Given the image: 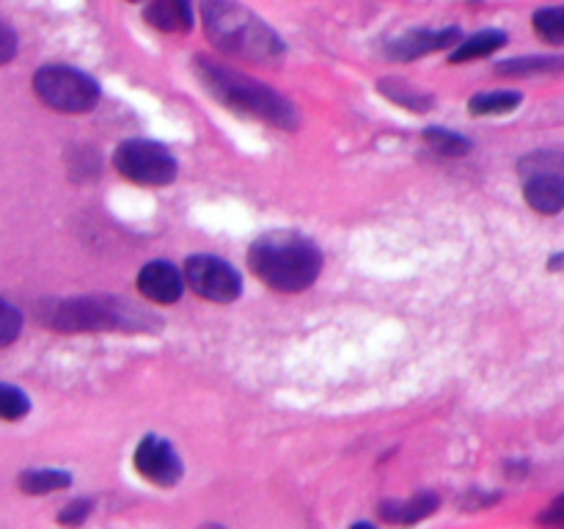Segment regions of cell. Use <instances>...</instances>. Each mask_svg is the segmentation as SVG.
<instances>
[{
    "mask_svg": "<svg viewBox=\"0 0 564 529\" xmlns=\"http://www.w3.org/2000/svg\"><path fill=\"white\" fill-rule=\"evenodd\" d=\"M193 75L198 77L204 91L215 102L226 105L235 114L251 116V119L264 121V125L279 127V130H297L295 105L268 83L257 80L246 72L231 69V66L207 58V55L193 58Z\"/></svg>",
    "mask_w": 564,
    "mask_h": 529,
    "instance_id": "obj_1",
    "label": "cell"
},
{
    "mask_svg": "<svg viewBox=\"0 0 564 529\" xmlns=\"http://www.w3.org/2000/svg\"><path fill=\"white\" fill-rule=\"evenodd\" d=\"M202 28L209 42L231 58L251 64H279L286 44L268 22L237 0H202Z\"/></svg>",
    "mask_w": 564,
    "mask_h": 529,
    "instance_id": "obj_2",
    "label": "cell"
},
{
    "mask_svg": "<svg viewBox=\"0 0 564 529\" xmlns=\"http://www.w3.org/2000/svg\"><path fill=\"white\" fill-rule=\"evenodd\" d=\"M248 264L270 290L303 292L317 281L323 270V253L308 237L290 229H275L251 242Z\"/></svg>",
    "mask_w": 564,
    "mask_h": 529,
    "instance_id": "obj_3",
    "label": "cell"
},
{
    "mask_svg": "<svg viewBox=\"0 0 564 529\" xmlns=\"http://www.w3.org/2000/svg\"><path fill=\"white\" fill-rule=\"evenodd\" d=\"M47 325L58 334H99V331L147 328L149 320L119 298L83 295L55 303L47 312Z\"/></svg>",
    "mask_w": 564,
    "mask_h": 529,
    "instance_id": "obj_4",
    "label": "cell"
},
{
    "mask_svg": "<svg viewBox=\"0 0 564 529\" xmlns=\"http://www.w3.org/2000/svg\"><path fill=\"white\" fill-rule=\"evenodd\" d=\"M33 91L55 114H88L99 102V83L66 64H47L33 75Z\"/></svg>",
    "mask_w": 564,
    "mask_h": 529,
    "instance_id": "obj_5",
    "label": "cell"
},
{
    "mask_svg": "<svg viewBox=\"0 0 564 529\" xmlns=\"http://www.w3.org/2000/svg\"><path fill=\"white\" fill-rule=\"evenodd\" d=\"M113 169L135 185L160 187L176 180V160L163 143L130 138L113 152Z\"/></svg>",
    "mask_w": 564,
    "mask_h": 529,
    "instance_id": "obj_6",
    "label": "cell"
},
{
    "mask_svg": "<svg viewBox=\"0 0 564 529\" xmlns=\"http://www.w3.org/2000/svg\"><path fill=\"white\" fill-rule=\"evenodd\" d=\"M185 284L209 303H231L242 292L240 273L226 259L209 257V253L187 259Z\"/></svg>",
    "mask_w": 564,
    "mask_h": 529,
    "instance_id": "obj_7",
    "label": "cell"
},
{
    "mask_svg": "<svg viewBox=\"0 0 564 529\" xmlns=\"http://www.w3.org/2000/svg\"><path fill=\"white\" fill-rule=\"evenodd\" d=\"M138 474H141L147 483L160 485V488H171L182 479V461L176 455L174 446L169 444L160 435H147L141 439V444L135 446V455H132Z\"/></svg>",
    "mask_w": 564,
    "mask_h": 529,
    "instance_id": "obj_8",
    "label": "cell"
},
{
    "mask_svg": "<svg viewBox=\"0 0 564 529\" xmlns=\"http://www.w3.org/2000/svg\"><path fill=\"white\" fill-rule=\"evenodd\" d=\"M463 42V33L460 28H438V31H408L405 36L394 39L389 44V58L394 61H419L424 55H433V53H444V50H455L457 44Z\"/></svg>",
    "mask_w": 564,
    "mask_h": 529,
    "instance_id": "obj_9",
    "label": "cell"
},
{
    "mask_svg": "<svg viewBox=\"0 0 564 529\" xmlns=\"http://www.w3.org/2000/svg\"><path fill=\"white\" fill-rule=\"evenodd\" d=\"M138 290L147 301L160 303V306H169V303H176L182 298V290H185V273L174 268L165 259H154V262H147L138 273Z\"/></svg>",
    "mask_w": 564,
    "mask_h": 529,
    "instance_id": "obj_10",
    "label": "cell"
},
{
    "mask_svg": "<svg viewBox=\"0 0 564 529\" xmlns=\"http://www.w3.org/2000/svg\"><path fill=\"white\" fill-rule=\"evenodd\" d=\"M143 20L163 33H191L196 14L193 0H147Z\"/></svg>",
    "mask_w": 564,
    "mask_h": 529,
    "instance_id": "obj_11",
    "label": "cell"
},
{
    "mask_svg": "<svg viewBox=\"0 0 564 529\" xmlns=\"http://www.w3.org/2000/svg\"><path fill=\"white\" fill-rule=\"evenodd\" d=\"M523 198L532 209L543 215H556L564 209V174H532L523 185Z\"/></svg>",
    "mask_w": 564,
    "mask_h": 529,
    "instance_id": "obj_12",
    "label": "cell"
},
{
    "mask_svg": "<svg viewBox=\"0 0 564 529\" xmlns=\"http://www.w3.org/2000/svg\"><path fill=\"white\" fill-rule=\"evenodd\" d=\"M438 510V496L424 490V494L411 496V499L402 501H383L378 507V516L383 518L386 523H397V527H411V523L424 521L427 516Z\"/></svg>",
    "mask_w": 564,
    "mask_h": 529,
    "instance_id": "obj_13",
    "label": "cell"
},
{
    "mask_svg": "<svg viewBox=\"0 0 564 529\" xmlns=\"http://www.w3.org/2000/svg\"><path fill=\"white\" fill-rule=\"evenodd\" d=\"M507 44V33L499 28H485V31L474 33V36L463 39L455 50L449 53V64H468V61H479L494 55Z\"/></svg>",
    "mask_w": 564,
    "mask_h": 529,
    "instance_id": "obj_14",
    "label": "cell"
},
{
    "mask_svg": "<svg viewBox=\"0 0 564 529\" xmlns=\"http://www.w3.org/2000/svg\"><path fill=\"white\" fill-rule=\"evenodd\" d=\"M378 91L383 94L386 99H391L394 105H400V108L411 110V114H427L435 105L433 94L411 86V83L402 80V77H383V80L378 83Z\"/></svg>",
    "mask_w": 564,
    "mask_h": 529,
    "instance_id": "obj_15",
    "label": "cell"
},
{
    "mask_svg": "<svg viewBox=\"0 0 564 529\" xmlns=\"http://www.w3.org/2000/svg\"><path fill=\"white\" fill-rule=\"evenodd\" d=\"M564 72V55H529V58H510L496 64V75L501 77H534Z\"/></svg>",
    "mask_w": 564,
    "mask_h": 529,
    "instance_id": "obj_16",
    "label": "cell"
},
{
    "mask_svg": "<svg viewBox=\"0 0 564 529\" xmlns=\"http://www.w3.org/2000/svg\"><path fill=\"white\" fill-rule=\"evenodd\" d=\"M72 477L66 472H58V468H28L17 477V485H20L22 494L31 496H44L55 494V490L69 488Z\"/></svg>",
    "mask_w": 564,
    "mask_h": 529,
    "instance_id": "obj_17",
    "label": "cell"
},
{
    "mask_svg": "<svg viewBox=\"0 0 564 529\" xmlns=\"http://www.w3.org/2000/svg\"><path fill=\"white\" fill-rule=\"evenodd\" d=\"M521 102H523V94L505 91V88H501V91L474 94V97L468 99V110H471L474 116H505V114H512Z\"/></svg>",
    "mask_w": 564,
    "mask_h": 529,
    "instance_id": "obj_18",
    "label": "cell"
},
{
    "mask_svg": "<svg viewBox=\"0 0 564 529\" xmlns=\"http://www.w3.org/2000/svg\"><path fill=\"white\" fill-rule=\"evenodd\" d=\"M424 141L430 143L433 152L444 154V158H463L471 149V141L466 136L446 130V127H427L424 130Z\"/></svg>",
    "mask_w": 564,
    "mask_h": 529,
    "instance_id": "obj_19",
    "label": "cell"
},
{
    "mask_svg": "<svg viewBox=\"0 0 564 529\" xmlns=\"http://www.w3.org/2000/svg\"><path fill=\"white\" fill-rule=\"evenodd\" d=\"M534 33L545 44H564V6H545L532 17Z\"/></svg>",
    "mask_w": 564,
    "mask_h": 529,
    "instance_id": "obj_20",
    "label": "cell"
},
{
    "mask_svg": "<svg viewBox=\"0 0 564 529\" xmlns=\"http://www.w3.org/2000/svg\"><path fill=\"white\" fill-rule=\"evenodd\" d=\"M31 411V400L17 386L0 384V422H17Z\"/></svg>",
    "mask_w": 564,
    "mask_h": 529,
    "instance_id": "obj_21",
    "label": "cell"
},
{
    "mask_svg": "<svg viewBox=\"0 0 564 529\" xmlns=\"http://www.w3.org/2000/svg\"><path fill=\"white\" fill-rule=\"evenodd\" d=\"M20 331H22L20 309L11 306L9 301L0 298V347H9L11 342H17Z\"/></svg>",
    "mask_w": 564,
    "mask_h": 529,
    "instance_id": "obj_22",
    "label": "cell"
},
{
    "mask_svg": "<svg viewBox=\"0 0 564 529\" xmlns=\"http://www.w3.org/2000/svg\"><path fill=\"white\" fill-rule=\"evenodd\" d=\"M91 510H94L91 499H77L58 512V523H64V527H80V523L91 516Z\"/></svg>",
    "mask_w": 564,
    "mask_h": 529,
    "instance_id": "obj_23",
    "label": "cell"
},
{
    "mask_svg": "<svg viewBox=\"0 0 564 529\" xmlns=\"http://www.w3.org/2000/svg\"><path fill=\"white\" fill-rule=\"evenodd\" d=\"M538 521L543 523L545 529H564V496L551 501V505L540 512Z\"/></svg>",
    "mask_w": 564,
    "mask_h": 529,
    "instance_id": "obj_24",
    "label": "cell"
},
{
    "mask_svg": "<svg viewBox=\"0 0 564 529\" xmlns=\"http://www.w3.org/2000/svg\"><path fill=\"white\" fill-rule=\"evenodd\" d=\"M14 55H17V33L0 20V66L9 64Z\"/></svg>",
    "mask_w": 564,
    "mask_h": 529,
    "instance_id": "obj_25",
    "label": "cell"
},
{
    "mask_svg": "<svg viewBox=\"0 0 564 529\" xmlns=\"http://www.w3.org/2000/svg\"><path fill=\"white\" fill-rule=\"evenodd\" d=\"M350 529H378V527H375V523H367V521H358V523H352Z\"/></svg>",
    "mask_w": 564,
    "mask_h": 529,
    "instance_id": "obj_26",
    "label": "cell"
},
{
    "mask_svg": "<svg viewBox=\"0 0 564 529\" xmlns=\"http://www.w3.org/2000/svg\"><path fill=\"white\" fill-rule=\"evenodd\" d=\"M198 529H224V527H218V523H204V527H198Z\"/></svg>",
    "mask_w": 564,
    "mask_h": 529,
    "instance_id": "obj_27",
    "label": "cell"
},
{
    "mask_svg": "<svg viewBox=\"0 0 564 529\" xmlns=\"http://www.w3.org/2000/svg\"><path fill=\"white\" fill-rule=\"evenodd\" d=\"M130 3H138V0H130Z\"/></svg>",
    "mask_w": 564,
    "mask_h": 529,
    "instance_id": "obj_28",
    "label": "cell"
}]
</instances>
